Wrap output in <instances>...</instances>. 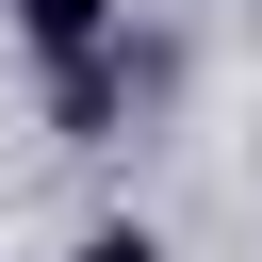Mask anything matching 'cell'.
<instances>
[{
	"label": "cell",
	"instance_id": "2",
	"mask_svg": "<svg viewBox=\"0 0 262 262\" xmlns=\"http://www.w3.org/2000/svg\"><path fill=\"white\" fill-rule=\"evenodd\" d=\"M66 262H164V229H82Z\"/></svg>",
	"mask_w": 262,
	"mask_h": 262
},
{
	"label": "cell",
	"instance_id": "1",
	"mask_svg": "<svg viewBox=\"0 0 262 262\" xmlns=\"http://www.w3.org/2000/svg\"><path fill=\"white\" fill-rule=\"evenodd\" d=\"M115 33H131V0H16V49H33L49 82H66V66H98Z\"/></svg>",
	"mask_w": 262,
	"mask_h": 262
}]
</instances>
